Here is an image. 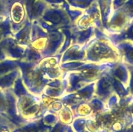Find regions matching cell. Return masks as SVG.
<instances>
[{"label":"cell","instance_id":"obj_1","mask_svg":"<svg viewBox=\"0 0 133 132\" xmlns=\"http://www.w3.org/2000/svg\"><path fill=\"white\" fill-rule=\"evenodd\" d=\"M109 50L107 47L101 44H97L93 48V53L98 56H103L109 53Z\"/></svg>","mask_w":133,"mask_h":132},{"label":"cell","instance_id":"obj_2","mask_svg":"<svg viewBox=\"0 0 133 132\" xmlns=\"http://www.w3.org/2000/svg\"><path fill=\"white\" fill-rule=\"evenodd\" d=\"M48 19H49L50 21L53 22L54 23H57L60 22L61 20V17L59 14H57L55 12L51 13L48 16Z\"/></svg>","mask_w":133,"mask_h":132},{"label":"cell","instance_id":"obj_3","mask_svg":"<svg viewBox=\"0 0 133 132\" xmlns=\"http://www.w3.org/2000/svg\"><path fill=\"white\" fill-rule=\"evenodd\" d=\"M49 36L50 40H51V41H58L60 39V38H61L60 34L57 32H51L49 34Z\"/></svg>","mask_w":133,"mask_h":132},{"label":"cell","instance_id":"obj_4","mask_svg":"<svg viewBox=\"0 0 133 132\" xmlns=\"http://www.w3.org/2000/svg\"><path fill=\"white\" fill-rule=\"evenodd\" d=\"M127 55L131 60L133 61V49H127Z\"/></svg>","mask_w":133,"mask_h":132},{"label":"cell","instance_id":"obj_5","mask_svg":"<svg viewBox=\"0 0 133 132\" xmlns=\"http://www.w3.org/2000/svg\"><path fill=\"white\" fill-rule=\"evenodd\" d=\"M116 75H117V76H118V77L121 79H123V77H124V76H124V72H123V71H122V69H120L117 71Z\"/></svg>","mask_w":133,"mask_h":132},{"label":"cell","instance_id":"obj_6","mask_svg":"<svg viewBox=\"0 0 133 132\" xmlns=\"http://www.w3.org/2000/svg\"><path fill=\"white\" fill-rule=\"evenodd\" d=\"M0 132H7L6 130H5V129H0Z\"/></svg>","mask_w":133,"mask_h":132},{"label":"cell","instance_id":"obj_7","mask_svg":"<svg viewBox=\"0 0 133 132\" xmlns=\"http://www.w3.org/2000/svg\"><path fill=\"white\" fill-rule=\"evenodd\" d=\"M132 34H133V28H132Z\"/></svg>","mask_w":133,"mask_h":132},{"label":"cell","instance_id":"obj_8","mask_svg":"<svg viewBox=\"0 0 133 132\" xmlns=\"http://www.w3.org/2000/svg\"><path fill=\"white\" fill-rule=\"evenodd\" d=\"M132 89H133V87H132Z\"/></svg>","mask_w":133,"mask_h":132}]
</instances>
